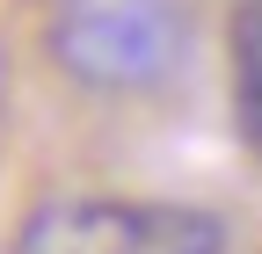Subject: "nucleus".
I'll list each match as a JSON object with an SVG mask.
<instances>
[{"label":"nucleus","instance_id":"obj_1","mask_svg":"<svg viewBox=\"0 0 262 254\" xmlns=\"http://www.w3.org/2000/svg\"><path fill=\"white\" fill-rule=\"evenodd\" d=\"M44 44L73 80L124 94V87H160L182 66L189 22L182 0H58Z\"/></svg>","mask_w":262,"mask_h":254},{"label":"nucleus","instance_id":"obj_2","mask_svg":"<svg viewBox=\"0 0 262 254\" xmlns=\"http://www.w3.org/2000/svg\"><path fill=\"white\" fill-rule=\"evenodd\" d=\"M226 225L196 204H146V196H73L29 211L15 254H219Z\"/></svg>","mask_w":262,"mask_h":254},{"label":"nucleus","instance_id":"obj_3","mask_svg":"<svg viewBox=\"0 0 262 254\" xmlns=\"http://www.w3.org/2000/svg\"><path fill=\"white\" fill-rule=\"evenodd\" d=\"M233 102H262V0L233 22Z\"/></svg>","mask_w":262,"mask_h":254},{"label":"nucleus","instance_id":"obj_4","mask_svg":"<svg viewBox=\"0 0 262 254\" xmlns=\"http://www.w3.org/2000/svg\"><path fill=\"white\" fill-rule=\"evenodd\" d=\"M233 116H241V131H248V145L262 153V102H233Z\"/></svg>","mask_w":262,"mask_h":254}]
</instances>
